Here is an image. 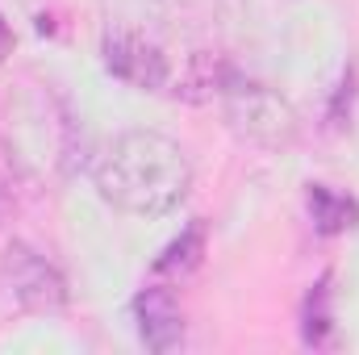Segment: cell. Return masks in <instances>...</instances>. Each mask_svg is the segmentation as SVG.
<instances>
[{
  "mask_svg": "<svg viewBox=\"0 0 359 355\" xmlns=\"http://www.w3.org/2000/svg\"><path fill=\"white\" fill-rule=\"evenodd\" d=\"M92 184L126 217H163L192 188V159L159 130H126L96 155Z\"/></svg>",
  "mask_w": 359,
  "mask_h": 355,
  "instance_id": "1",
  "label": "cell"
},
{
  "mask_svg": "<svg viewBox=\"0 0 359 355\" xmlns=\"http://www.w3.org/2000/svg\"><path fill=\"white\" fill-rule=\"evenodd\" d=\"M222 105H226L230 130L243 142H255V147H268V151L292 147V138H297V113H292V105L280 92L234 76L226 84V92H222Z\"/></svg>",
  "mask_w": 359,
  "mask_h": 355,
  "instance_id": "2",
  "label": "cell"
},
{
  "mask_svg": "<svg viewBox=\"0 0 359 355\" xmlns=\"http://www.w3.org/2000/svg\"><path fill=\"white\" fill-rule=\"evenodd\" d=\"M0 284L29 314H55L67 305V276L29 243H8L0 260Z\"/></svg>",
  "mask_w": 359,
  "mask_h": 355,
  "instance_id": "3",
  "label": "cell"
},
{
  "mask_svg": "<svg viewBox=\"0 0 359 355\" xmlns=\"http://www.w3.org/2000/svg\"><path fill=\"white\" fill-rule=\"evenodd\" d=\"M100 55H104V67L130 84L138 92H159L168 80H172V67H168V55L142 38L138 29H109L100 38Z\"/></svg>",
  "mask_w": 359,
  "mask_h": 355,
  "instance_id": "4",
  "label": "cell"
},
{
  "mask_svg": "<svg viewBox=\"0 0 359 355\" xmlns=\"http://www.w3.org/2000/svg\"><path fill=\"white\" fill-rule=\"evenodd\" d=\"M134 318H138V335L151 351H172L184 343V314H180L172 288L147 284L134 297Z\"/></svg>",
  "mask_w": 359,
  "mask_h": 355,
  "instance_id": "5",
  "label": "cell"
},
{
  "mask_svg": "<svg viewBox=\"0 0 359 355\" xmlns=\"http://www.w3.org/2000/svg\"><path fill=\"white\" fill-rule=\"evenodd\" d=\"M305 205H309V217H313L318 234H347V230L359 226V201L330 188V184H309Z\"/></svg>",
  "mask_w": 359,
  "mask_h": 355,
  "instance_id": "6",
  "label": "cell"
},
{
  "mask_svg": "<svg viewBox=\"0 0 359 355\" xmlns=\"http://www.w3.org/2000/svg\"><path fill=\"white\" fill-rule=\"evenodd\" d=\"M301 339L309 347H326L334 339V297H330V276H322L301 305Z\"/></svg>",
  "mask_w": 359,
  "mask_h": 355,
  "instance_id": "7",
  "label": "cell"
},
{
  "mask_svg": "<svg viewBox=\"0 0 359 355\" xmlns=\"http://www.w3.org/2000/svg\"><path fill=\"white\" fill-rule=\"evenodd\" d=\"M201 255H205V222H192L184 234H180L176 243L155 260V276H172V280H184L192 267L201 264Z\"/></svg>",
  "mask_w": 359,
  "mask_h": 355,
  "instance_id": "8",
  "label": "cell"
},
{
  "mask_svg": "<svg viewBox=\"0 0 359 355\" xmlns=\"http://www.w3.org/2000/svg\"><path fill=\"white\" fill-rule=\"evenodd\" d=\"M13 51V34H8V25H4V17H0V59Z\"/></svg>",
  "mask_w": 359,
  "mask_h": 355,
  "instance_id": "9",
  "label": "cell"
}]
</instances>
